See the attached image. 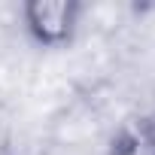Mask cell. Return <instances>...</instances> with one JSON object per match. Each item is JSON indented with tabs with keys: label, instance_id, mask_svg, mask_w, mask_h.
<instances>
[{
	"label": "cell",
	"instance_id": "obj_2",
	"mask_svg": "<svg viewBox=\"0 0 155 155\" xmlns=\"http://www.w3.org/2000/svg\"><path fill=\"white\" fill-rule=\"evenodd\" d=\"M107 155H155V125L152 119H137L125 125L110 143Z\"/></svg>",
	"mask_w": 155,
	"mask_h": 155
},
{
	"label": "cell",
	"instance_id": "obj_1",
	"mask_svg": "<svg viewBox=\"0 0 155 155\" xmlns=\"http://www.w3.org/2000/svg\"><path fill=\"white\" fill-rule=\"evenodd\" d=\"M82 12L85 6L79 0H28L21 6V21L34 43L61 49L76 37Z\"/></svg>",
	"mask_w": 155,
	"mask_h": 155
},
{
	"label": "cell",
	"instance_id": "obj_3",
	"mask_svg": "<svg viewBox=\"0 0 155 155\" xmlns=\"http://www.w3.org/2000/svg\"><path fill=\"white\" fill-rule=\"evenodd\" d=\"M152 125H155V119H152Z\"/></svg>",
	"mask_w": 155,
	"mask_h": 155
}]
</instances>
